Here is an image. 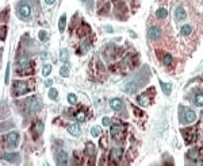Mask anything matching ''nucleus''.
<instances>
[{
  "label": "nucleus",
  "mask_w": 203,
  "mask_h": 166,
  "mask_svg": "<svg viewBox=\"0 0 203 166\" xmlns=\"http://www.w3.org/2000/svg\"><path fill=\"white\" fill-rule=\"evenodd\" d=\"M27 91H28L27 83H25V81H15V84H14V95L15 96L25 95Z\"/></svg>",
  "instance_id": "f257e3e1"
},
{
  "label": "nucleus",
  "mask_w": 203,
  "mask_h": 166,
  "mask_svg": "<svg viewBox=\"0 0 203 166\" xmlns=\"http://www.w3.org/2000/svg\"><path fill=\"white\" fill-rule=\"evenodd\" d=\"M18 16H20L23 20L28 19L31 16V7L28 4H20L18 7Z\"/></svg>",
  "instance_id": "f03ea898"
},
{
  "label": "nucleus",
  "mask_w": 203,
  "mask_h": 166,
  "mask_svg": "<svg viewBox=\"0 0 203 166\" xmlns=\"http://www.w3.org/2000/svg\"><path fill=\"white\" fill-rule=\"evenodd\" d=\"M123 131H125V126H122V124H114V126H111V136L114 139L122 138L123 136Z\"/></svg>",
  "instance_id": "7ed1b4c3"
},
{
  "label": "nucleus",
  "mask_w": 203,
  "mask_h": 166,
  "mask_svg": "<svg viewBox=\"0 0 203 166\" xmlns=\"http://www.w3.org/2000/svg\"><path fill=\"white\" fill-rule=\"evenodd\" d=\"M148 37H149V39H152V41L160 39V37H161L160 27H157V26H153V27H150L149 30H148Z\"/></svg>",
  "instance_id": "20e7f679"
},
{
  "label": "nucleus",
  "mask_w": 203,
  "mask_h": 166,
  "mask_svg": "<svg viewBox=\"0 0 203 166\" xmlns=\"http://www.w3.org/2000/svg\"><path fill=\"white\" fill-rule=\"evenodd\" d=\"M5 141H7V143L11 145V146H16V143H18V141H19V134L16 132V131H11V132L7 134Z\"/></svg>",
  "instance_id": "39448f33"
},
{
  "label": "nucleus",
  "mask_w": 203,
  "mask_h": 166,
  "mask_svg": "<svg viewBox=\"0 0 203 166\" xmlns=\"http://www.w3.org/2000/svg\"><path fill=\"white\" fill-rule=\"evenodd\" d=\"M122 155H123V148L121 147H114L110 153V158H111L112 162H118L122 158Z\"/></svg>",
  "instance_id": "423d86ee"
},
{
  "label": "nucleus",
  "mask_w": 203,
  "mask_h": 166,
  "mask_svg": "<svg viewBox=\"0 0 203 166\" xmlns=\"http://www.w3.org/2000/svg\"><path fill=\"white\" fill-rule=\"evenodd\" d=\"M196 120V113L190 108H184V122L185 123H194Z\"/></svg>",
  "instance_id": "0eeeda50"
},
{
  "label": "nucleus",
  "mask_w": 203,
  "mask_h": 166,
  "mask_svg": "<svg viewBox=\"0 0 203 166\" xmlns=\"http://www.w3.org/2000/svg\"><path fill=\"white\" fill-rule=\"evenodd\" d=\"M56 162L57 165H66L68 164V155L65 151H58L56 155Z\"/></svg>",
  "instance_id": "6e6552de"
},
{
  "label": "nucleus",
  "mask_w": 203,
  "mask_h": 166,
  "mask_svg": "<svg viewBox=\"0 0 203 166\" xmlns=\"http://www.w3.org/2000/svg\"><path fill=\"white\" fill-rule=\"evenodd\" d=\"M137 101H138V104L142 106V107L149 106V103H150L149 93H142V95H140V96H138V99H137Z\"/></svg>",
  "instance_id": "1a4fd4ad"
},
{
  "label": "nucleus",
  "mask_w": 203,
  "mask_h": 166,
  "mask_svg": "<svg viewBox=\"0 0 203 166\" xmlns=\"http://www.w3.org/2000/svg\"><path fill=\"white\" fill-rule=\"evenodd\" d=\"M66 130H68V132L71 134V135H73V136H79L80 132H81L80 127L77 126V124H69V126L66 127Z\"/></svg>",
  "instance_id": "9d476101"
},
{
  "label": "nucleus",
  "mask_w": 203,
  "mask_h": 166,
  "mask_svg": "<svg viewBox=\"0 0 203 166\" xmlns=\"http://www.w3.org/2000/svg\"><path fill=\"white\" fill-rule=\"evenodd\" d=\"M185 18H187V14H185L184 8L183 7H178L175 11V19L176 20H184Z\"/></svg>",
  "instance_id": "9b49d317"
},
{
  "label": "nucleus",
  "mask_w": 203,
  "mask_h": 166,
  "mask_svg": "<svg viewBox=\"0 0 203 166\" xmlns=\"http://www.w3.org/2000/svg\"><path fill=\"white\" fill-rule=\"evenodd\" d=\"M110 106H111V108L114 111H121L123 108V104H122L121 99H112V100L110 101Z\"/></svg>",
  "instance_id": "f8f14e48"
},
{
  "label": "nucleus",
  "mask_w": 203,
  "mask_h": 166,
  "mask_svg": "<svg viewBox=\"0 0 203 166\" xmlns=\"http://www.w3.org/2000/svg\"><path fill=\"white\" fill-rule=\"evenodd\" d=\"M3 159L8 162H18L19 161V154L18 153H8V154H4L3 155Z\"/></svg>",
  "instance_id": "ddd939ff"
},
{
  "label": "nucleus",
  "mask_w": 203,
  "mask_h": 166,
  "mask_svg": "<svg viewBox=\"0 0 203 166\" xmlns=\"http://www.w3.org/2000/svg\"><path fill=\"white\" fill-rule=\"evenodd\" d=\"M28 101V104H30V111L31 112H35V111H38L39 109V103L37 101V99L35 97H33L31 100H27Z\"/></svg>",
  "instance_id": "4468645a"
},
{
  "label": "nucleus",
  "mask_w": 203,
  "mask_h": 166,
  "mask_svg": "<svg viewBox=\"0 0 203 166\" xmlns=\"http://www.w3.org/2000/svg\"><path fill=\"white\" fill-rule=\"evenodd\" d=\"M160 86L162 88L165 95H169L171 91H172V84H167V83H164V81H160Z\"/></svg>",
  "instance_id": "2eb2a0df"
},
{
  "label": "nucleus",
  "mask_w": 203,
  "mask_h": 166,
  "mask_svg": "<svg viewBox=\"0 0 203 166\" xmlns=\"http://www.w3.org/2000/svg\"><path fill=\"white\" fill-rule=\"evenodd\" d=\"M180 33H181V35H184V37L190 35V34L192 33V27H191L190 24H184V26H181Z\"/></svg>",
  "instance_id": "dca6fc26"
},
{
  "label": "nucleus",
  "mask_w": 203,
  "mask_h": 166,
  "mask_svg": "<svg viewBox=\"0 0 203 166\" xmlns=\"http://www.w3.org/2000/svg\"><path fill=\"white\" fill-rule=\"evenodd\" d=\"M168 15V11L165 10V8H158L157 11H156V16H157V19H165Z\"/></svg>",
  "instance_id": "f3484780"
},
{
  "label": "nucleus",
  "mask_w": 203,
  "mask_h": 166,
  "mask_svg": "<svg viewBox=\"0 0 203 166\" xmlns=\"http://www.w3.org/2000/svg\"><path fill=\"white\" fill-rule=\"evenodd\" d=\"M65 26H66V15L62 14V16L60 18V22H58V30L61 31V33L65 30Z\"/></svg>",
  "instance_id": "a211bd4d"
},
{
  "label": "nucleus",
  "mask_w": 203,
  "mask_h": 166,
  "mask_svg": "<svg viewBox=\"0 0 203 166\" xmlns=\"http://www.w3.org/2000/svg\"><path fill=\"white\" fill-rule=\"evenodd\" d=\"M87 153H88L91 157L96 154V148H95V146L92 143H87Z\"/></svg>",
  "instance_id": "6ab92c4d"
},
{
  "label": "nucleus",
  "mask_w": 203,
  "mask_h": 166,
  "mask_svg": "<svg viewBox=\"0 0 203 166\" xmlns=\"http://www.w3.org/2000/svg\"><path fill=\"white\" fill-rule=\"evenodd\" d=\"M100 134H102V130H100V127H98V126H95V127H92L91 129V135L92 136H100Z\"/></svg>",
  "instance_id": "aec40b11"
},
{
  "label": "nucleus",
  "mask_w": 203,
  "mask_h": 166,
  "mask_svg": "<svg viewBox=\"0 0 203 166\" xmlns=\"http://www.w3.org/2000/svg\"><path fill=\"white\" fill-rule=\"evenodd\" d=\"M195 104L198 107L203 106V93H198V95L195 96Z\"/></svg>",
  "instance_id": "412c9836"
},
{
  "label": "nucleus",
  "mask_w": 203,
  "mask_h": 166,
  "mask_svg": "<svg viewBox=\"0 0 203 166\" xmlns=\"http://www.w3.org/2000/svg\"><path fill=\"white\" fill-rule=\"evenodd\" d=\"M35 135H39V134H42V131H43V124H42V122H37L35 123Z\"/></svg>",
  "instance_id": "4be33fe9"
},
{
  "label": "nucleus",
  "mask_w": 203,
  "mask_h": 166,
  "mask_svg": "<svg viewBox=\"0 0 203 166\" xmlns=\"http://www.w3.org/2000/svg\"><path fill=\"white\" fill-rule=\"evenodd\" d=\"M60 74L62 76V77H68V76H69V69H68V66L64 65L62 68H61V70H60Z\"/></svg>",
  "instance_id": "5701e85b"
},
{
  "label": "nucleus",
  "mask_w": 203,
  "mask_h": 166,
  "mask_svg": "<svg viewBox=\"0 0 203 166\" xmlns=\"http://www.w3.org/2000/svg\"><path fill=\"white\" fill-rule=\"evenodd\" d=\"M50 72H52V65H45V66H43V69H42V74L45 76V77H46V76L50 74Z\"/></svg>",
  "instance_id": "b1692460"
},
{
  "label": "nucleus",
  "mask_w": 203,
  "mask_h": 166,
  "mask_svg": "<svg viewBox=\"0 0 203 166\" xmlns=\"http://www.w3.org/2000/svg\"><path fill=\"white\" fill-rule=\"evenodd\" d=\"M162 62H164L165 65H171V63H172V57H171V54H165L164 58H162Z\"/></svg>",
  "instance_id": "393cba45"
},
{
  "label": "nucleus",
  "mask_w": 203,
  "mask_h": 166,
  "mask_svg": "<svg viewBox=\"0 0 203 166\" xmlns=\"http://www.w3.org/2000/svg\"><path fill=\"white\" fill-rule=\"evenodd\" d=\"M76 120L77 122H84V120H85V113H84L83 111H80V112L76 113Z\"/></svg>",
  "instance_id": "a878e982"
},
{
  "label": "nucleus",
  "mask_w": 203,
  "mask_h": 166,
  "mask_svg": "<svg viewBox=\"0 0 203 166\" xmlns=\"http://www.w3.org/2000/svg\"><path fill=\"white\" fill-rule=\"evenodd\" d=\"M76 101H77L76 95H73V93H69V95H68V103L69 104H75Z\"/></svg>",
  "instance_id": "bb28decb"
},
{
  "label": "nucleus",
  "mask_w": 203,
  "mask_h": 166,
  "mask_svg": "<svg viewBox=\"0 0 203 166\" xmlns=\"http://www.w3.org/2000/svg\"><path fill=\"white\" fill-rule=\"evenodd\" d=\"M49 97L53 99V100H56V99H57V89L52 88L50 91H49Z\"/></svg>",
  "instance_id": "cd10ccee"
},
{
  "label": "nucleus",
  "mask_w": 203,
  "mask_h": 166,
  "mask_svg": "<svg viewBox=\"0 0 203 166\" xmlns=\"http://www.w3.org/2000/svg\"><path fill=\"white\" fill-rule=\"evenodd\" d=\"M39 39L42 41V42H46V41H48V34H46L45 31H39Z\"/></svg>",
  "instance_id": "c85d7f7f"
},
{
  "label": "nucleus",
  "mask_w": 203,
  "mask_h": 166,
  "mask_svg": "<svg viewBox=\"0 0 203 166\" xmlns=\"http://www.w3.org/2000/svg\"><path fill=\"white\" fill-rule=\"evenodd\" d=\"M61 60H62L64 62H68V51H66V50L61 51Z\"/></svg>",
  "instance_id": "c756f323"
},
{
  "label": "nucleus",
  "mask_w": 203,
  "mask_h": 166,
  "mask_svg": "<svg viewBox=\"0 0 203 166\" xmlns=\"http://www.w3.org/2000/svg\"><path fill=\"white\" fill-rule=\"evenodd\" d=\"M102 123H103V126H110V124H111V120H110V118H103Z\"/></svg>",
  "instance_id": "7c9ffc66"
},
{
  "label": "nucleus",
  "mask_w": 203,
  "mask_h": 166,
  "mask_svg": "<svg viewBox=\"0 0 203 166\" xmlns=\"http://www.w3.org/2000/svg\"><path fill=\"white\" fill-rule=\"evenodd\" d=\"M8 78H10V63L7 65V72H5V84H8Z\"/></svg>",
  "instance_id": "2f4dec72"
},
{
  "label": "nucleus",
  "mask_w": 203,
  "mask_h": 166,
  "mask_svg": "<svg viewBox=\"0 0 203 166\" xmlns=\"http://www.w3.org/2000/svg\"><path fill=\"white\" fill-rule=\"evenodd\" d=\"M4 38H5V26H3L2 27V39L4 41Z\"/></svg>",
  "instance_id": "473e14b6"
},
{
  "label": "nucleus",
  "mask_w": 203,
  "mask_h": 166,
  "mask_svg": "<svg viewBox=\"0 0 203 166\" xmlns=\"http://www.w3.org/2000/svg\"><path fill=\"white\" fill-rule=\"evenodd\" d=\"M54 2H56V0H45V3L48 5H52V4H54Z\"/></svg>",
  "instance_id": "72a5a7b5"
},
{
  "label": "nucleus",
  "mask_w": 203,
  "mask_h": 166,
  "mask_svg": "<svg viewBox=\"0 0 203 166\" xmlns=\"http://www.w3.org/2000/svg\"><path fill=\"white\" fill-rule=\"evenodd\" d=\"M195 165L202 166V165H203V161H202V159H198V161H195Z\"/></svg>",
  "instance_id": "f704fd0d"
},
{
  "label": "nucleus",
  "mask_w": 203,
  "mask_h": 166,
  "mask_svg": "<svg viewBox=\"0 0 203 166\" xmlns=\"http://www.w3.org/2000/svg\"><path fill=\"white\" fill-rule=\"evenodd\" d=\"M107 145V141H104V139H102V146H106Z\"/></svg>",
  "instance_id": "c9c22d12"
},
{
  "label": "nucleus",
  "mask_w": 203,
  "mask_h": 166,
  "mask_svg": "<svg viewBox=\"0 0 203 166\" xmlns=\"http://www.w3.org/2000/svg\"><path fill=\"white\" fill-rule=\"evenodd\" d=\"M50 84H52V81L49 80V81H46V83H45V85H46V86H49V85H50Z\"/></svg>",
  "instance_id": "e433bc0d"
}]
</instances>
